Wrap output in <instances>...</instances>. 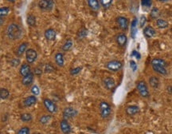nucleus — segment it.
Returning a JSON list of instances; mask_svg holds the SVG:
<instances>
[{"mask_svg":"<svg viewBox=\"0 0 172 134\" xmlns=\"http://www.w3.org/2000/svg\"><path fill=\"white\" fill-rule=\"evenodd\" d=\"M22 29L18 25L15 23H11L7 29V37L11 40H17L22 36Z\"/></svg>","mask_w":172,"mask_h":134,"instance_id":"1","label":"nucleus"},{"mask_svg":"<svg viewBox=\"0 0 172 134\" xmlns=\"http://www.w3.org/2000/svg\"><path fill=\"white\" fill-rule=\"evenodd\" d=\"M111 106L106 101H102L100 104V113L102 118H108L111 114Z\"/></svg>","mask_w":172,"mask_h":134,"instance_id":"2","label":"nucleus"},{"mask_svg":"<svg viewBox=\"0 0 172 134\" xmlns=\"http://www.w3.org/2000/svg\"><path fill=\"white\" fill-rule=\"evenodd\" d=\"M136 89L138 92L143 97H149V91H148V86L144 81H139L136 84Z\"/></svg>","mask_w":172,"mask_h":134,"instance_id":"3","label":"nucleus"},{"mask_svg":"<svg viewBox=\"0 0 172 134\" xmlns=\"http://www.w3.org/2000/svg\"><path fill=\"white\" fill-rule=\"evenodd\" d=\"M122 66V62L117 61V60H112V61H110L106 64V68L109 70L113 71V72H116V71L121 70Z\"/></svg>","mask_w":172,"mask_h":134,"instance_id":"4","label":"nucleus"},{"mask_svg":"<svg viewBox=\"0 0 172 134\" xmlns=\"http://www.w3.org/2000/svg\"><path fill=\"white\" fill-rule=\"evenodd\" d=\"M38 7L42 11H50L54 7L53 0H40L38 2Z\"/></svg>","mask_w":172,"mask_h":134,"instance_id":"5","label":"nucleus"},{"mask_svg":"<svg viewBox=\"0 0 172 134\" xmlns=\"http://www.w3.org/2000/svg\"><path fill=\"white\" fill-rule=\"evenodd\" d=\"M43 104L44 106L46 107V109L48 110V112L50 113H54L57 111V106L51 100L48 98H45L43 100Z\"/></svg>","mask_w":172,"mask_h":134,"instance_id":"6","label":"nucleus"},{"mask_svg":"<svg viewBox=\"0 0 172 134\" xmlns=\"http://www.w3.org/2000/svg\"><path fill=\"white\" fill-rule=\"evenodd\" d=\"M37 54L33 49H28L26 51V59L29 63H33L37 59Z\"/></svg>","mask_w":172,"mask_h":134,"instance_id":"7","label":"nucleus"},{"mask_svg":"<svg viewBox=\"0 0 172 134\" xmlns=\"http://www.w3.org/2000/svg\"><path fill=\"white\" fill-rule=\"evenodd\" d=\"M76 114H77V111L76 109H74L73 108H66L63 111V116L66 120V119L73 118L75 116H76Z\"/></svg>","mask_w":172,"mask_h":134,"instance_id":"8","label":"nucleus"},{"mask_svg":"<svg viewBox=\"0 0 172 134\" xmlns=\"http://www.w3.org/2000/svg\"><path fill=\"white\" fill-rule=\"evenodd\" d=\"M60 128L61 132L64 134H70L71 132V126L66 119H64L60 122Z\"/></svg>","mask_w":172,"mask_h":134,"instance_id":"9","label":"nucleus"},{"mask_svg":"<svg viewBox=\"0 0 172 134\" xmlns=\"http://www.w3.org/2000/svg\"><path fill=\"white\" fill-rule=\"evenodd\" d=\"M116 22H117L118 26L120 27L121 30H127L128 29V21L127 19L125 17H122V16H120L116 18Z\"/></svg>","mask_w":172,"mask_h":134,"instance_id":"10","label":"nucleus"},{"mask_svg":"<svg viewBox=\"0 0 172 134\" xmlns=\"http://www.w3.org/2000/svg\"><path fill=\"white\" fill-rule=\"evenodd\" d=\"M103 83H104V86L107 90H112L115 87V81L112 77H105L103 81Z\"/></svg>","mask_w":172,"mask_h":134,"instance_id":"11","label":"nucleus"},{"mask_svg":"<svg viewBox=\"0 0 172 134\" xmlns=\"http://www.w3.org/2000/svg\"><path fill=\"white\" fill-rule=\"evenodd\" d=\"M56 36H57V34H56V31L54 29H47L45 31V37H46V38L48 41H54V40H55Z\"/></svg>","mask_w":172,"mask_h":134,"instance_id":"12","label":"nucleus"},{"mask_svg":"<svg viewBox=\"0 0 172 134\" xmlns=\"http://www.w3.org/2000/svg\"><path fill=\"white\" fill-rule=\"evenodd\" d=\"M19 73L22 77H26L30 74H31V66H29L28 64H22V66L20 67Z\"/></svg>","mask_w":172,"mask_h":134,"instance_id":"13","label":"nucleus"},{"mask_svg":"<svg viewBox=\"0 0 172 134\" xmlns=\"http://www.w3.org/2000/svg\"><path fill=\"white\" fill-rule=\"evenodd\" d=\"M125 112L129 116H133V115L137 114L139 112V108L137 106H129L126 108Z\"/></svg>","mask_w":172,"mask_h":134,"instance_id":"14","label":"nucleus"},{"mask_svg":"<svg viewBox=\"0 0 172 134\" xmlns=\"http://www.w3.org/2000/svg\"><path fill=\"white\" fill-rule=\"evenodd\" d=\"M37 102V97H35L34 95V96H29L26 98H25L23 103H24V106L26 107H30V106H32L33 105H34L35 103Z\"/></svg>","mask_w":172,"mask_h":134,"instance_id":"15","label":"nucleus"},{"mask_svg":"<svg viewBox=\"0 0 172 134\" xmlns=\"http://www.w3.org/2000/svg\"><path fill=\"white\" fill-rule=\"evenodd\" d=\"M116 42L120 46H124L127 43V37L124 34H119L116 36Z\"/></svg>","mask_w":172,"mask_h":134,"instance_id":"16","label":"nucleus"},{"mask_svg":"<svg viewBox=\"0 0 172 134\" xmlns=\"http://www.w3.org/2000/svg\"><path fill=\"white\" fill-rule=\"evenodd\" d=\"M55 62L57 64V66H60V67H62L64 66V62H65V60H64V55L61 53H57L55 54L54 57Z\"/></svg>","mask_w":172,"mask_h":134,"instance_id":"17","label":"nucleus"},{"mask_svg":"<svg viewBox=\"0 0 172 134\" xmlns=\"http://www.w3.org/2000/svg\"><path fill=\"white\" fill-rule=\"evenodd\" d=\"M33 80H34V74L31 73V74H30L26 76V77H22V85H24V86H28L32 84Z\"/></svg>","mask_w":172,"mask_h":134,"instance_id":"18","label":"nucleus"},{"mask_svg":"<svg viewBox=\"0 0 172 134\" xmlns=\"http://www.w3.org/2000/svg\"><path fill=\"white\" fill-rule=\"evenodd\" d=\"M87 2L89 7L93 11H98L100 8V3L98 0H87Z\"/></svg>","mask_w":172,"mask_h":134,"instance_id":"19","label":"nucleus"},{"mask_svg":"<svg viewBox=\"0 0 172 134\" xmlns=\"http://www.w3.org/2000/svg\"><path fill=\"white\" fill-rule=\"evenodd\" d=\"M144 34L147 38H152L153 36H155V29L153 28V27H150V26H148V27H147L144 30Z\"/></svg>","mask_w":172,"mask_h":134,"instance_id":"20","label":"nucleus"},{"mask_svg":"<svg viewBox=\"0 0 172 134\" xmlns=\"http://www.w3.org/2000/svg\"><path fill=\"white\" fill-rule=\"evenodd\" d=\"M149 84L154 89H157L159 86V80L155 76H152L149 78Z\"/></svg>","mask_w":172,"mask_h":134,"instance_id":"21","label":"nucleus"},{"mask_svg":"<svg viewBox=\"0 0 172 134\" xmlns=\"http://www.w3.org/2000/svg\"><path fill=\"white\" fill-rule=\"evenodd\" d=\"M153 70L155 71L156 73L159 74L161 75H167V70L166 67H164V66H152Z\"/></svg>","mask_w":172,"mask_h":134,"instance_id":"22","label":"nucleus"},{"mask_svg":"<svg viewBox=\"0 0 172 134\" xmlns=\"http://www.w3.org/2000/svg\"><path fill=\"white\" fill-rule=\"evenodd\" d=\"M151 66H160L166 67L167 66V63L164 61V59H161V58H154V59L151 60Z\"/></svg>","mask_w":172,"mask_h":134,"instance_id":"23","label":"nucleus"},{"mask_svg":"<svg viewBox=\"0 0 172 134\" xmlns=\"http://www.w3.org/2000/svg\"><path fill=\"white\" fill-rule=\"evenodd\" d=\"M27 45L28 44H27L26 42H25V43H22V44L20 45V46L18 47L17 51H16V54H17V55H18V56H21L22 54L24 53L25 51H26V48H27Z\"/></svg>","mask_w":172,"mask_h":134,"instance_id":"24","label":"nucleus"},{"mask_svg":"<svg viewBox=\"0 0 172 134\" xmlns=\"http://www.w3.org/2000/svg\"><path fill=\"white\" fill-rule=\"evenodd\" d=\"M156 25L157 27L159 28L164 29L167 28L168 27V22L167 21H165L164 19H162V18H159V19L156 21Z\"/></svg>","mask_w":172,"mask_h":134,"instance_id":"25","label":"nucleus"},{"mask_svg":"<svg viewBox=\"0 0 172 134\" xmlns=\"http://www.w3.org/2000/svg\"><path fill=\"white\" fill-rule=\"evenodd\" d=\"M73 46V41L72 39H68L66 42H65V44L62 46L61 49H62V51H69L70 49L72 48Z\"/></svg>","mask_w":172,"mask_h":134,"instance_id":"26","label":"nucleus"},{"mask_svg":"<svg viewBox=\"0 0 172 134\" xmlns=\"http://www.w3.org/2000/svg\"><path fill=\"white\" fill-rule=\"evenodd\" d=\"M9 95H10V93L7 89H0V98L5 100L9 97Z\"/></svg>","mask_w":172,"mask_h":134,"instance_id":"27","label":"nucleus"},{"mask_svg":"<svg viewBox=\"0 0 172 134\" xmlns=\"http://www.w3.org/2000/svg\"><path fill=\"white\" fill-rule=\"evenodd\" d=\"M112 2V0H100V5H101L105 9H108V8L111 7Z\"/></svg>","mask_w":172,"mask_h":134,"instance_id":"28","label":"nucleus"},{"mask_svg":"<svg viewBox=\"0 0 172 134\" xmlns=\"http://www.w3.org/2000/svg\"><path fill=\"white\" fill-rule=\"evenodd\" d=\"M26 22H27L29 26L34 27L35 25H36V18H35V17L34 15H29L28 17H27Z\"/></svg>","mask_w":172,"mask_h":134,"instance_id":"29","label":"nucleus"},{"mask_svg":"<svg viewBox=\"0 0 172 134\" xmlns=\"http://www.w3.org/2000/svg\"><path fill=\"white\" fill-rule=\"evenodd\" d=\"M20 118L24 122H29L32 120V116L30 113H22L20 116Z\"/></svg>","mask_w":172,"mask_h":134,"instance_id":"30","label":"nucleus"},{"mask_svg":"<svg viewBox=\"0 0 172 134\" xmlns=\"http://www.w3.org/2000/svg\"><path fill=\"white\" fill-rule=\"evenodd\" d=\"M136 22H137V19L136 18H134L132 20V22H131V37L134 38L135 34V29H136Z\"/></svg>","mask_w":172,"mask_h":134,"instance_id":"31","label":"nucleus"},{"mask_svg":"<svg viewBox=\"0 0 172 134\" xmlns=\"http://www.w3.org/2000/svg\"><path fill=\"white\" fill-rule=\"evenodd\" d=\"M50 118H51V116H48V115H44V116H41V118H40V123L42 124V125H46L50 121Z\"/></svg>","mask_w":172,"mask_h":134,"instance_id":"32","label":"nucleus"},{"mask_svg":"<svg viewBox=\"0 0 172 134\" xmlns=\"http://www.w3.org/2000/svg\"><path fill=\"white\" fill-rule=\"evenodd\" d=\"M151 18H158L159 16V11L158 8L156 7H154L151 11Z\"/></svg>","mask_w":172,"mask_h":134,"instance_id":"33","label":"nucleus"},{"mask_svg":"<svg viewBox=\"0 0 172 134\" xmlns=\"http://www.w3.org/2000/svg\"><path fill=\"white\" fill-rule=\"evenodd\" d=\"M9 11H10L9 7H0V17L7 15V14L9 13Z\"/></svg>","mask_w":172,"mask_h":134,"instance_id":"34","label":"nucleus"},{"mask_svg":"<svg viewBox=\"0 0 172 134\" xmlns=\"http://www.w3.org/2000/svg\"><path fill=\"white\" fill-rule=\"evenodd\" d=\"M86 35H87V31H86L85 28L80 30L78 34H77V37H78L79 38H85Z\"/></svg>","mask_w":172,"mask_h":134,"instance_id":"35","label":"nucleus"},{"mask_svg":"<svg viewBox=\"0 0 172 134\" xmlns=\"http://www.w3.org/2000/svg\"><path fill=\"white\" fill-rule=\"evenodd\" d=\"M31 93H32L34 96H37V95L39 94L40 90L39 88H38V86H36V85L32 86V88H31Z\"/></svg>","mask_w":172,"mask_h":134,"instance_id":"36","label":"nucleus"},{"mask_svg":"<svg viewBox=\"0 0 172 134\" xmlns=\"http://www.w3.org/2000/svg\"><path fill=\"white\" fill-rule=\"evenodd\" d=\"M18 134H30V129L28 127H22L18 131Z\"/></svg>","mask_w":172,"mask_h":134,"instance_id":"37","label":"nucleus"},{"mask_svg":"<svg viewBox=\"0 0 172 134\" xmlns=\"http://www.w3.org/2000/svg\"><path fill=\"white\" fill-rule=\"evenodd\" d=\"M151 0H141V5L144 7H150L151 6Z\"/></svg>","mask_w":172,"mask_h":134,"instance_id":"38","label":"nucleus"},{"mask_svg":"<svg viewBox=\"0 0 172 134\" xmlns=\"http://www.w3.org/2000/svg\"><path fill=\"white\" fill-rule=\"evenodd\" d=\"M81 70H82V68H81V66H78V67H75V68L72 69V70H70V74H71V75H76V74H79V73L81 72Z\"/></svg>","mask_w":172,"mask_h":134,"instance_id":"39","label":"nucleus"},{"mask_svg":"<svg viewBox=\"0 0 172 134\" xmlns=\"http://www.w3.org/2000/svg\"><path fill=\"white\" fill-rule=\"evenodd\" d=\"M54 71V66L50 65V64H46V66H45V72L46 73H51Z\"/></svg>","mask_w":172,"mask_h":134,"instance_id":"40","label":"nucleus"},{"mask_svg":"<svg viewBox=\"0 0 172 134\" xmlns=\"http://www.w3.org/2000/svg\"><path fill=\"white\" fill-rule=\"evenodd\" d=\"M146 21H147V19H146V17L144 15H143L141 17V18H140V27H144V26L145 25V23H146Z\"/></svg>","mask_w":172,"mask_h":134,"instance_id":"41","label":"nucleus"},{"mask_svg":"<svg viewBox=\"0 0 172 134\" xmlns=\"http://www.w3.org/2000/svg\"><path fill=\"white\" fill-rule=\"evenodd\" d=\"M130 66H131V68L132 69L133 71L136 70V69H137V65H136V63L135 62V61L131 60V62H130Z\"/></svg>","mask_w":172,"mask_h":134,"instance_id":"42","label":"nucleus"},{"mask_svg":"<svg viewBox=\"0 0 172 134\" xmlns=\"http://www.w3.org/2000/svg\"><path fill=\"white\" fill-rule=\"evenodd\" d=\"M19 64V60L18 59H13L11 61V65L14 66H17Z\"/></svg>","mask_w":172,"mask_h":134,"instance_id":"43","label":"nucleus"},{"mask_svg":"<svg viewBox=\"0 0 172 134\" xmlns=\"http://www.w3.org/2000/svg\"><path fill=\"white\" fill-rule=\"evenodd\" d=\"M132 54H132L133 56H135V57H136L137 59H139V58H140V57H141V56H140V54H139V52H137V51H133Z\"/></svg>","mask_w":172,"mask_h":134,"instance_id":"44","label":"nucleus"},{"mask_svg":"<svg viewBox=\"0 0 172 134\" xmlns=\"http://www.w3.org/2000/svg\"><path fill=\"white\" fill-rule=\"evenodd\" d=\"M34 73L37 75H41V70H38V69H35Z\"/></svg>","mask_w":172,"mask_h":134,"instance_id":"45","label":"nucleus"},{"mask_svg":"<svg viewBox=\"0 0 172 134\" xmlns=\"http://www.w3.org/2000/svg\"><path fill=\"white\" fill-rule=\"evenodd\" d=\"M3 22H4V20L0 17V26H2V25L3 24Z\"/></svg>","mask_w":172,"mask_h":134,"instance_id":"46","label":"nucleus"},{"mask_svg":"<svg viewBox=\"0 0 172 134\" xmlns=\"http://www.w3.org/2000/svg\"><path fill=\"white\" fill-rule=\"evenodd\" d=\"M158 1H160V2H167L168 0H158Z\"/></svg>","mask_w":172,"mask_h":134,"instance_id":"47","label":"nucleus"},{"mask_svg":"<svg viewBox=\"0 0 172 134\" xmlns=\"http://www.w3.org/2000/svg\"><path fill=\"white\" fill-rule=\"evenodd\" d=\"M7 1H9V2H15V0H7Z\"/></svg>","mask_w":172,"mask_h":134,"instance_id":"48","label":"nucleus"},{"mask_svg":"<svg viewBox=\"0 0 172 134\" xmlns=\"http://www.w3.org/2000/svg\"><path fill=\"white\" fill-rule=\"evenodd\" d=\"M33 134H41V133H39V132H35V133H33Z\"/></svg>","mask_w":172,"mask_h":134,"instance_id":"49","label":"nucleus"}]
</instances>
